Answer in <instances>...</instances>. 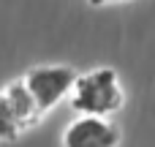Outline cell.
Returning <instances> with one entry per match:
<instances>
[{
    "label": "cell",
    "instance_id": "cell-1",
    "mask_svg": "<svg viewBox=\"0 0 155 147\" xmlns=\"http://www.w3.org/2000/svg\"><path fill=\"white\" fill-rule=\"evenodd\" d=\"M68 98H71V106L79 117H104V120L117 115L125 104L120 76L109 65L79 74Z\"/></svg>",
    "mask_w": 155,
    "mask_h": 147
},
{
    "label": "cell",
    "instance_id": "cell-2",
    "mask_svg": "<svg viewBox=\"0 0 155 147\" xmlns=\"http://www.w3.org/2000/svg\"><path fill=\"white\" fill-rule=\"evenodd\" d=\"M76 76H79V74H76L71 65H35V68H30V71L22 76V82H25V87L30 90V95L35 98L38 109L46 115V112H52L63 98L71 95Z\"/></svg>",
    "mask_w": 155,
    "mask_h": 147
},
{
    "label": "cell",
    "instance_id": "cell-3",
    "mask_svg": "<svg viewBox=\"0 0 155 147\" xmlns=\"http://www.w3.org/2000/svg\"><path fill=\"white\" fill-rule=\"evenodd\" d=\"M120 128L104 117H76L63 131V147H117Z\"/></svg>",
    "mask_w": 155,
    "mask_h": 147
},
{
    "label": "cell",
    "instance_id": "cell-4",
    "mask_svg": "<svg viewBox=\"0 0 155 147\" xmlns=\"http://www.w3.org/2000/svg\"><path fill=\"white\" fill-rule=\"evenodd\" d=\"M0 93H3V98L8 101V106H11V112H14V117H16V123H19V128H22V134H25V131H30V128H35V125L41 123L44 112L38 109L35 98L30 95V90L25 87V82H22V79L8 82Z\"/></svg>",
    "mask_w": 155,
    "mask_h": 147
},
{
    "label": "cell",
    "instance_id": "cell-5",
    "mask_svg": "<svg viewBox=\"0 0 155 147\" xmlns=\"http://www.w3.org/2000/svg\"><path fill=\"white\" fill-rule=\"evenodd\" d=\"M19 136H22V128H19V123H16L8 101L0 93V142H16Z\"/></svg>",
    "mask_w": 155,
    "mask_h": 147
},
{
    "label": "cell",
    "instance_id": "cell-6",
    "mask_svg": "<svg viewBox=\"0 0 155 147\" xmlns=\"http://www.w3.org/2000/svg\"><path fill=\"white\" fill-rule=\"evenodd\" d=\"M90 5H95V8H101V5H114V3H128V0H87Z\"/></svg>",
    "mask_w": 155,
    "mask_h": 147
}]
</instances>
